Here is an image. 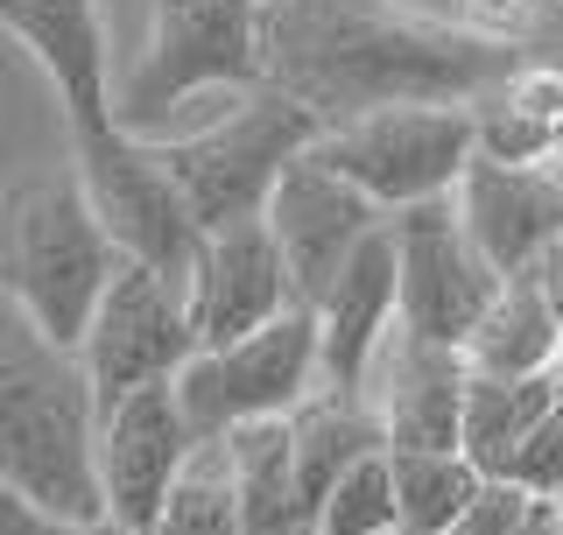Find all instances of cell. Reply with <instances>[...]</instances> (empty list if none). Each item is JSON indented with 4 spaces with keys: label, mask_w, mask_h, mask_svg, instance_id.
Here are the masks:
<instances>
[{
    "label": "cell",
    "mask_w": 563,
    "mask_h": 535,
    "mask_svg": "<svg viewBox=\"0 0 563 535\" xmlns=\"http://www.w3.org/2000/svg\"><path fill=\"white\" fill-rule=\"evenodd\" d=\"M521 64L515 43L401 0H268V92L296 99L324 134L387 106H472Z\"/></svg>",
    "instance_id": "obj_1"
},
{
    "label": "cell",
    "mask_w": 563,
    "mask_h": 535,
    "mask_svg": "<svg viewBox=\"0 0 563 535\" xmlns=\"http://www.w3.org/2000/svg\"><path fill=\"white\" fill-rule=\"evenodd\" d=\"M0 472L49 522H106L92 381L78 352L43 338L8 296H0Z\"/></svg>",
    "instance_id": "obj_2"
},
{
    "label": "cell",
    "mask_w": 563,
    "mask_h": 535,
    "mask_svg": "<svg viewBox=\"0 0 563 535\" xmlns=\"http://www.w3.org/2000/svg\"><path fill=\"white\" fill-rule=\"evenodd\" d=\"M268 85V0H155L148 43L113 78V128L134 141H169L184 106L233 113Z\"/></svg>",
    "instance_id": "obj_3"
},
{
    "label": "cell",
    "mask_w": 563,
    "mask_h": 535,
    "mask_svg": "<svg viewBox=\"0 0 563 535\" xmlns=\"http://www.w3.org/2000/svg\"><path fill=\"white\" fill-rule=\"evenodd\" d=\"M120 268L128 261L106 240L78 170H43L0 190V296L64 352H78Z\"/></svg>",
    "instance_id": "obj_4"
},
{
    "label": "cell",
    "mask_w": 563,
    "mask_h": 535,
    "mask_svg": "<svg viewBox=\"0 0 563 535\" xmlns=\"http://www.w3.org/2000/svg\"><path fill=\"white\" fill-rule=\"evenodd\" d=\"M324 128L303 113L296 99H282L261 85L254 99H240L233 113H219L211 128L184 134V141H155L163 163L184 190L198 233H219V226H246V219H268L275 184L289 176L296 155H310Z\"/></svg>",
    "instance_id": "obj_5"
},
{
    "label": "cell",
    "mask_w": 563,
    "mask_h": 535,
    "mask_svg": "<svg viewBox=\"0 0 563 535\" xmlns=\"http://www.w3.org/2000/svg\"><path fill=\"white\" fill-rule=\"evenodd\" d=\"M310 395H324L310 303L282 310L275 325H261L254 338H240V346L198 352V360L176 373V408H184V423H190L198 444H219V437L246 430V423H282Z\"/></svg>",
    "instance_id": "obj_6"
},
{
    "label": "cell",
    "mask_w": 563,
    "mask_h": 535,
    "mask_svg": "<svg viewBox=\"0 0 563 535\" xmlns=\"http://www.w3.org/2000/svg\"><path fill=\"white\" fill-rule=\"evenodd\" d=\"M70 170H78L106 240L120 247V261L155 268L169 282L190 275V254H198L205 233L190 219V205H184V190H176V176H169L155 141H134L120 128L70 134Z\"/></svg>",
    "instance_id": "obj_7"
},
{
    "label": "cell",
    "mask_w": 563,
    "mask_h": 535,
    "mask_svg": "<svg viewBox=\"0 0 563 535\" xmlns=\"http://www.w3.org/2000/svg\"><path fill=\"white\" fill-rule=\"evenodd\" d=\"M317 149L352 190H366L395 219L409 205L457 190V176L472 163V106H387V113L331 128Z\"/></svg>",
    "instance_id": "obj_8"
},
{
    "label": "cell",
    "mask_w": 563,
    "mask_h": 535,
    "mask_svg": "<svg viewBox=\"0 0 563 535\" xmlns=\"http://www.w3.org/2000/svg\"><path fill=\"white\" fill-rule=\"evenodd\" d=\"M190 360H198V331H190V310H184V282L128 261L78 338V367L92 381L99 416L141 395V387H176V373Z\"/></svg>",
    "instance_id": "obj_9"
},
{
    "label": "cell",
    "mask_w": 563,
    "mask_h": 535,
    "mask_svg": "<svg viewBox=\"0 0 563 535\" xmlns=\"http://www.w3.org/2000/svg\"><path fill=\"white\" fill-rule=\"evenodd\" d=\"M387 240H395V275H401V331L465 352L472 325L500 296V275L472 247L465 219H457V198H430V205L395 211Z\"/></svg>",
    "instance_id": "obj_10"
},
{
    "label": "cell",
    "mask_w": 563,
    "mask_h": 535,
    "mask_svg": "<svg viewBox=\"0 0 563 535\" xmlns=\"http://www.w3.org/2000/svg\"><path fill=\"white\" fill-rule=\"evenodd\" d=\"M184 310H190V331H198V352L240 346L261 325H275L282 310H296V282L268 219L219 226V233L198 240L190 275H184Z\"/></svg>",
    "instance_id": "obj_11"
},
{
    "label": "cell",
    "mask_w": 563,
    "mask_h": 535,
    "mask_svg": "<svg viewBox=\"0 0 563 535\" xmlns=\"http://www.w3.org/2000/svg\"><path fill=\"white\" fill-rule=\"evenodd\" d=\"M380 226H387V211L366 198V190H352L345 176L324 163V149L296 155L289 176H282L275 198H268V233L282 247V261H289L296 303L324 296L331 275H339V268L360 254Z\"/></svg>",
    "instance_id": "obj_12"
},
{
    "label": "cell",
    "mask_w": 563,
    "mask_h": 535,
    "mask_svg": "<svg viewBox=\"0 0 563 535\" xmlns=\"http://www.w3.org/2000/svg\"><path fill=\"white\" fill-rule=\"evenodd\" d=\"M190 437L184 408H176V387H141L120 408L99 416V501H106V522L128 528V535H148L155 514L169 507L176 479H184Z\"/></svg>",
    "instance_id": "obj_13"
},
{
    "label": "cell",
    "mask_w": 563,
    "mask_h": 535,
    "mask_svg": "<svg viewBox=\"0 0 563 535\" xmlns=\"http://www.w3.org/2000/svg\"><path fill=\"white\" fill-rule=\"evenodd\" d=\"M465 352L430 346L416 331H395L366 373V408L380 416L387 451H457V416H465Z\"/></svg>",
    "instance_id": "obj_14"
},
{
    "label": "cell",
    "mask_w": 563,
    "mask_h": 535,
    "mask_svg": "<svg viewBox=\"0 0 563 535\" xmlns=\"http://www.w3.org/2000/svg\"><path fill=\"white\" fill-rule=\"evenodd\" d=\"M310 317H317L324 395H360L374 360H380V346L401 331V275H395V240H387V226L331 275V290L310 303Z\"/></svg>",
    "instance_id": "obj_15"
},
{
    "label": "cell",
    "mask_w": 563,
    "mask_h": 535,
    "mask_svg": "<svg viewBox=\"0 0 563 535\" xmlns=\"http://www.w3.org/2000/svg\"><path fill=\"white\" fill-rule=\"evenodd\" d=\"M451 198H457V219H465L472 247L493 261L500 282L528 275V268L563 240V170L556 163L500 170V163H479V155H472Z\"/></svg>",
    "instance_id": "obj_16"
},
{
    "label": "cell",
    "mask_w": 563,
    "mask_h": 535,
    "mask_svg": "<svg viewBox=\"0 0 563 535\" xmlns=\"http://www.w3.org/2000/svg\"><path fill=\"white\" fill-rule=\"evenodd\" d=\"M0 29L57 85L70 134L113 128V57H106L99 0H0Z\"/></svg>",
    "instance_id": "obj_17"
},
{
    "label": "cell",
    "mask_w": 563,
    "mask_h": 535,
    "mask_svg": "<svg viewBox=\"0 0 563 535\" xmlns=\"http://www.w3.org/2000/svg\"><path fill=\"white\" fill-rule=\"evenodd\" d=\"M556 352H563V325L528 275L500 282V296L486 303V317L465 338V367L486 373V381H550Z\"/></svg>",
    "instance_id": "obj_18"
},
{
    "label": "cell",
    "mask_w": 563,
    "mask_h": 535,
    "mask_svg": "<svg viewBox=\"0 0 563 535\" xmlns=\"http://www.w3.org/2000/svg\"><path fill=\"white\" fill-rule=\"evenodd\" d=\"M374 451H387V437H380V416L366 408V395H310L289 416V466H296V493H303L310 514Z\"/></svg>",
    "instance_id": "obj_19"
},
{
    "label": "cell",
    "mask_w": 563,
    "mask_h": 535,
    "mask_svg": "<svg viewBox=\"0 0 563 535\" xmlns=\"http://www.w3.org/2000/svg\"><path fill=\"white\" fill-rule=\"evenodd\" d=\"M556 408V387L550 381H486L472 373L465 381V416H457V451L472 458L479 479H500L515 472L521 444L536 437V423Z\"/></svg>",
    "instance_id": "obj_20"
},
{
    "label": "cell",
    "mask_w": 563,
    "mask_h": 535,
    "mask_svg": "<svg viewBox=\"0 0 563 535\" xmlns=\"http://www.w3.org/2000/svg\"><path fill=\"white\" fill-rule=\"evenodd\" d=\"M387 472H395L401 535H444L486 487L465 451H387Z\"/></svg>",
    "instance_id": "obj_21"
},
{
    "label": "cell",
    "mask_w": 563,
    "mask_h": 535,
    "mask_svg": "<svg viewBox=\"0 0 563 535\" xmlns=\"http://www.w3.org/2000/svg\"><path fill=\"white\" fill-rule=\"evenodd\" d=\"M148 535H240V472H233L225 437L190 451V466H184L169 507L155 514Z\"/></svg>",
    "instance_id": "obj_22"
},
{
    "label": "cell",
    "mask_w": 563,
    "mask_h": 535,
    "mask_svg": "<svg viewBox=\"0 0 563 535\" xmlns=\"http://www.w3.org/2000/svg\"><path fill=\"white\" fill-rule=\"evenodd\" d=\"M401 507H395V472H387V451L360 458L339 487L317 507V535H395Z\"/></svg>",
    "instance_id": "obj_23"
},
{
    "label": "cell",
    "mask_w": 563,
    "mask_h": 535,
    "mask_svg": "<svg viewBox=\"0 0 563 535\" xmlns=\"http://www.w3.org/2000/svg\"><path fill=\"white\" fill-rule=\"evenodd\" d=\"M472 155L500 163V170H542V163H556V134L536 128L528 113H515L500 99V85H493L486 99H472Z\"/></svg>",
    "instance_id": "obj_24"
},
{
    "label": "cell",
    "mask_w": 563,
    "mask_h": 535,
    "mask_svg": "<svg viewBox=\"0 0 563 535\" xmlns=\"http://www.w3.org/2000/svg\"><path fill=\"white\" fill-rule=\"evenodd\" d=\"M507 487H521L528 501H563V402L536 423V437L521 444V458H515V472H507Z\"/></svg>",
    "instance_id": "obj_25"
},
{
    "label": "cell",
    "mask_w": 563,
    "mask_h": 535,
    "mask_svg": "<svg viewBox=\"0 0 563 535\" xmlns=\"http://www.w3.org/2000/svg\"><path fill=\"white\" fill-rule=\"evenodd\" d=\"M500 99L515 106V113H528L536 128L556 134V120H563V64H536V57H528L515 78L500 85Z\"/></svg>",
    "instance_id": "obj_26"
},
{
    "label": "cell",
    "mask_w": 563,
    "mask_h": 535,
    "mask_svg": "<svg viewBox=\"0 0 563 535\" xmlns=\"http://www.w3.org/2000/svg\"><path fill=\"white\" fill-rule=\"evenodd\" d=\"M528 493L521 487H500V479H486L479 487V501H472L457 522L444 528V535H521V522H528Z\"/></svg>",
    "instance_id": "obj_27"
},
{
    "label": "cell",
    "mask_w": 563,
    "mask_h": 535,
    "mask_svg": "<svg viewBox=\"0 0 563 535\" xmlns=\"http://www.w3.org/2000/svg\"><path fill=\"white\" fill-rule=\"evenodd\" d=\"M465 8V29L486 35V43H515L521 50V29L536 22V0H457Z\"/></svg>",
    "instance_id": "obj_28"
},
{
    "label": "cell",
    "mask_w": 563,
    "mask_h": 535,
    "mask_svg": "<svg viewBox=\"0 0 563 535\" xmlns=\"http://www.w3.org/2000/svg\"><path fill=\"white\" fill-rule=\"evenodd\" d=\"M49 528H57V522H49V514L35 507L8 472H0V535H49Z\"/></svg>",
    "instance_id": "obj_29"
},
{
    "label": "cell",
    "mask_w": 563,
    "mask_h": 535,
    "mask_svg": "<svg viewBox=\"0 0 563 535\" xmlns=\"http://www.w3.org/2000/svg\"><path fill=\"white\" fill-rule=\"evenodd\" d=\"M528 282L542 290V303H550V310H556V325H563V240H556V247H550V254H542L536 268H528Z\"/></svg>",
    "instance_id": "obj_30"
},
{
    "label": "cell",
    "mask_w": 563,
    "mask_h": 535,
    "mask_svg": "<svg viewBox=\"0 0 563 535\" xmlns=\"http://www.w3.org/2000/svg\"><path fill=\"white\" fill-rule=\"evenodd\" d=\"M521 535H556V514H550V501H536V507H528Z\"/></svg>",
    "instance_id": "obj_31"
},
{
    "label": "cell",
    "mask_w": 563,
    "mask_h": 535,
    "mask_svg": "<svg viewBox=\"0 0 563 535\" xmlns=\"http://www.w3.org/2000/svg\"><path fill=\"white\" fill-rule=\"evenodd\" d=\"M49 535H128V528H113V522H57Z\"/></svg>",
    "instance_id": "obj_32"
},
{
    "label": "cell",
    "mask_w": 563,
    "mask_h": 535,
    "mask_svg": "<svg viewBox=\"0 0 563 535\" xmlns=\"http://www.w3.org/2000/svg\"><path fill=\"white\" fill-rule=\"evenodd\" d=\"M550 387H556V402H563V352H556V367H550Z\"/></svg>",
    "instance_id": "obj_33"
},
{
    "label": "cell",
    "mask_w": 563,
    "mask_h": 535,
    "mask_svg": "<svg viewBox=\"0 0 563 535\" xmlns=\"http://www.w3.org/2000/svg\"><path fill=\"white\" fill-rule=\"evenodd\" d=\"M556 170H563V120H556Z\"/></svg>",
    "instance_id": "obj_34"
},
{
    "label": "cell",
    "mask_w": 563,
    "mask_h": 535,
    "mask_svg": "<svg viewBox=\"0 0 563 535\" xmlns=\"http://www.w3.org/2000/svg\"><path fill=\"white\" fill-rule=\"evenodd\" d=\"M550 514H556V535H563V501H550Z\"/></svg>",
    "instance_id": "obj_35"
},
{
    "label": "cell",
    "mask_w": 563,
    "mask_h": 535,
    "mask_svg": "<svg viewBox=\"0 0 563 535\" xmlns=\"http://www.w3.org/2000/svg\"><path fill=\"white\" fill-rule=\"evenodd\" d=\"M395 535H401V528H395Z\"/></svg>",
    "instance_id": "obj_36"
}]
</instances>
